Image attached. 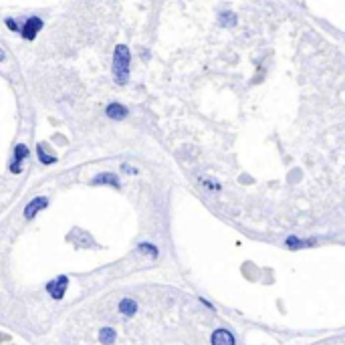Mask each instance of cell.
Wrapping results in <instances>:
<instances>
[{
    "label": "cell",
    "instance_id": "1",
    "mask_svg": "<svg viewBox=\"0 0 345 345\" xmlns=\"http://www.w3.org/2000/svg\"><path fill=\"white\" fill-rule=\"evenodd\" d=\"M129 65H131V53L127 44H117L113 51V65H111V73H113V81L123 87L129 81Z\"/></svg>",
    "mask_w": 345,
    "mask_h": 345
},
{
    "label": "cell",
    "instance_id": "2",
    "mask_svg": "<svg viewBox=\"0 0 345 345\" xmlns=\"http://www.w3.org/2000/svg\"><path fill=\"white\" fill-rule=\"evenodd\" d=\"M42 26H44V22H42L40 16H28L26 22L22 24V28H18V32L22 34V38H26V40H34L36 34L42 30Z\"/></svg>",
    "mask_w": 345,
    "mask_h": 345
},
{
    "label": "cell",
    "instance_id": "3",
    "mask_svg": "<svg viewBox=\"0 0 345 345\" xmlns=\"http://www.w3.org/2000/svg\"><path fill=\"white\" fill-rule=\"evenodd\" d=\"M46 206H48V198H44V196H38V198L30 200V202L26 204V208H24V218H26V220L34 218V216H36V212L44 210Z\"/></svg>",
    "mask_w": 345,
    "mask_h": 345
},
{
    "label": "cell",
    "instance_id": "4",
    "mask_svg": "<svg viewBox=\"0 0 345 345\" xmlns=\"http://www.w3.org/2000/svg\"><path fill=\"white\" fill-rule=\"evenodd\" d=\"M105 115L109 119H113V121H123L129 115V109L125 105H121V103H109L105 107Z\"/></svg>",
    "mask_w": 345,
    "mask_h": 345
},
{
    "label": "cell",
    "instance_id": "5",
    "mask_svg": "<svg viewBox=\"0 0 345 345\" xmlns=\"http://www.w3.org/2000/svg\"><path fill=\"white\" fill-rule=\"evenodd\" d=\"M46 289H48V293H51L53 299H63V293L67 289V277H59L57 281H51Z\"/></svg>",
    "mask_w": 345,
    "mask_h": 345
},
{
    "label": "cell",
    "instance_id": "6",
    "mask_svg": "<svg viewBox=\"0 0 345 345\" xmlns=\"http://www.w3.org/2000/svg\"><path fill=\"white\" fill-rule=\"evenodd\" d=\"M212 345H234V337L228 329L212 331Z\"/></svg>",
    "mask_w": 345,
    "mask_h": 345
},
{
    "label": "cell",
    "instance_id": "7",
    "mask_svg": "<svg viewBox=\"0 0 345 345\" xmlns=\"http://www.w3.org/2000/svg\"><path fill=\"white\" fill-rule=\"evenodd\" d=\"M93 184H109V186H113V188H121V184H119V178H117L115 174H111V172H105V174H97V176L93 178Z\"/></svg>",
    "mask_w": 345,
    "mask_h": 345
},
{
    "label": "cell",
    "instance_id": "8",
    "mask_svg": "<svg viewBox=\"0 0 345 345\" xmlns=\"http://www.w3.org/2000/svg\"><path fill=\"white\" fill-rule=\"evenodd\" d=\"M236 22H238V18L234 12H222L218 16V26H222V28H232V26H236Z\"/></svg>",
    "mask_w": 345,
    "mask_h": 345
},
{
    "label": "cell",
    "instance_id": "9",
    "mask_svg": "<svg viewBox=\"0 0 345 345\" xmlns=\"http://www.w3.org/2000/svg\"><path fill=\"white\" fill-rule=\"evenodd\" d=\"M36 156H38V160H40L44 166H51V164L57 162L55 156H48V154L44 152V143H38V145H36Z\"/></svg>",
    "mask_w": 345,
    "mask_h": 345
},
{
    "label": "cell",
    "instance_id": "10",
    "mask_svg": "<svg viewBox=\"0 0 345 345\" xmlns=\"http://www.w3.org/2000/svg\"><path fill=\"white\" fill-rule=\"evenodd\" d=\"M135 311H137V305H135L133 299H121L119 313H123V315H135Z\"/></svg>",
    "mask_w": 345,
    "mask_h": 345
},
{
    "label": "cell",
    "instance_id": "11",
    "mask_svg": "<svg viewBox=\"0 0 345 345\" xmlns=\"http://www.w3.org/2000/svg\"><path fill=\"white\" fill-rule=\"evenodd\" d=\"M26 158H28V147H26L24 143H18V145L14 147V162H16V164H22Z\"/></svg>",
    "mask_w": 345,
    "mask_h": 345
},
{
    "label": "cell",
    "instance_id": "12",
    "mask_svg": "<svg viewBox=\"0 0 345 345\" xmlns=\"http://www.w3.org/2000/svg\"><path fill=\"white\" fill-rule=\"evenodd\" d=\"M101 341H103V345H111L113 341H115V331L113 329H103L101 331Z\"/></svg>",
    "mask_w": 345,
    "mask_h": 345
},
{
    "label": "cell",
    "instance_id": "13",
    "mask_svg": "<svg viewBox=\"0 0 345 345\" xmlns=\"http://www.w3.org/2000/svg\"><path fill=\"white\" fill-rule=\"evenodd\" d=\"M287 244H289V246H297V249H299V246H305V244H309V242H303V240L295 238V236H289V238H287Z\"/></svg>",
    "mask_w": 345,
    "mask_h": 345
},
{
    "label": "cell",
    "instance_id": "14",
    "mask_svg": "<svg viewBox=\"0 0 345 345\" xmlns=\"http://www.w3.org/2000/svg\"><path fill=\"white\" fill-rule=\"evenodd\" d=\"M139 249L143 253H147V255H156V249H154V246H150V244H139Z\"/></svg>",
    "mask_w": 345,
    "mask_h": 345
},
{
    "label": "cell",
    "instance_id": "15",
    "mask_svg": "<svg viewBox=\"0 0 345 345\" xmlns=\"http://www.w3.org/2000/svg\"><path fill=\"white\" fill-rule=\"evenodd\" d=\"M202 184H204L208 190H220L218 184H214V182H210V180H206V178H202Z\"/></svg>",
    "mask_w": 345,
    "mask_h": 345
},
{
    "label": "cell",
    "instance_id": "16",
    "mask_svg": "<svg viewBox=\"0 0 345 345\" xmlns=\"http://www.w3.org/2000/svg\"><path fill=\"white\" fill-rule=\"evenodd\" d=\"M6 26H8L10 30L18 32V24H16V20H12V18H6Z\"/></svg>",
    "mask_w": 345,
    "mask_h": 345
},
{
    "label": "cell",
    "instance_id": "17",
    "mask_svg": "<svg viewBox=\"0 0 345 345\" xmlns=\"http://www.w3.org/2000/svg\"><path fill=\"white\" fill-rule=\"evenodd\" d=\"M123 170H125L127 174H137V170H135V168H129V166H123Z\"/></svg>",
    "mask_w": 345,
    "mask_h": 345
},
{
    "label": "cell",
    "instance_id": "18",
    "mask_svg": "<svg viewBox=\"0 0 345 345\" xmlns=\"http://www.w3.org/2000/svg\"><path fill=\"white\" fill-rule=\"evenodd\" d=\"M2 61H6V53L2 51V48H0V63H2Z\"/></svg>",
    "mask_w": 345,
    "mask_h": 345
}]
</instances>
